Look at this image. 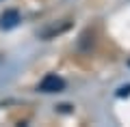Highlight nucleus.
<instances>
[{
  "instance_id": "obj_1",
  "label": "nucleus",
  "mask_w": 130,
  "mask_h": 127,
  "mask_svg": "<svg viewBox=\"0 0 130 127\" xmlns=\"http://www.w3.org/2000/svg\"><path fill=\"white\" fill-rule=\"evenodd\" d=\"M65 88V80L59 75H54V73H50V75H46L41 82H39V91L41 93H61Z\"/></svg>"
},
{
  "instance_id": "obj_3",
  "label": "nucleus",
  "mask_w": 130,
  "mask_h": 127,
  "mask_svg": "<svg viewBox=\"0 0 130 127\" xmlns=\"http://www.w3.org/2000/svg\"><path fill=\"white\" fill-rule=\"evenodd\" d=\"M128 95H130V84L128 86H121L119 91H117V97H128Z\"/></svg>"
},
{
  "instance_id": "obj_2",
  "label": "nucleus",
  "mask_w": 130,
  "mask_h": 127,
  "mask_svg": "<svg viewBox=\"0 0 130 127\" xmlns=\"http://www.w3.org/2000/svg\"><path fill=\"white\" fill-rule=\"evenodd\" d=\"M18 24H20V13L15 9L5 11V13L0 15V28H2V30H11V28H15Z\"/></svg>"
}]
</instances>
